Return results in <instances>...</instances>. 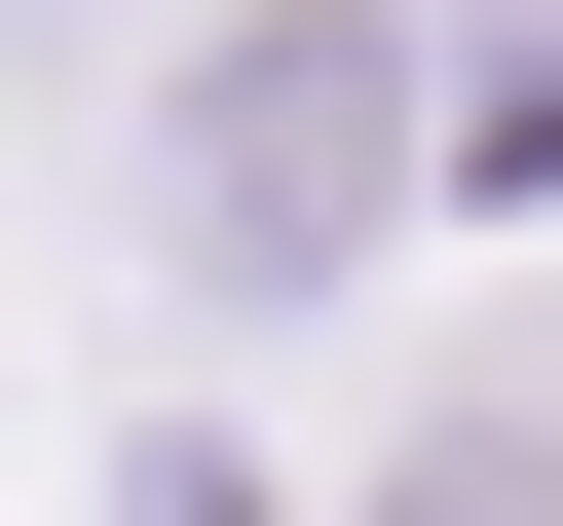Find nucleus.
<instances>
[{
	"label": "nucleus",
	"mask_w": 563,
	"mask_h": 526,
	"mask_svg": "<svg viewBox=\"0 0 563 526\" xmlns=\"http://www.w3.org/2000/svg\"><path fill=\"white\" fill-rule=\"evenodd\" d=\"M376 226H413V39L376 0H225V39L151 76V263L188 302H339Z\"/></svg>",
	"instance_id": "obj_1"
},
{
	"label": "nucleus",
	"mask_w": 563,
	"mask_h": 526,
	"mask_svg": "<svg viewBox=\"0 0 563 526\" xmlns=\"http://www.w3.org/2000/svg\"><path fill=\"white\" fill-rule=\"evenodd\" d=\"M376 526H563V339H526V376H451V414L376 451Z\"/></svg>",
	"instance_id": "obj_2"
}]
</instances>
